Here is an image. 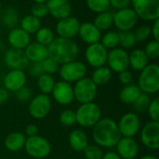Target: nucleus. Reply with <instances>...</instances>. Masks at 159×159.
<instances>
[{"instance_id": "obj_1", "label": "nucleus", "mask_w": 159, "mask_h": 159, "mask_svg": "<svg viewBox=\"0 0 159 159\" xmlns=\"http://www.w3.org/2000/svg\"><path fill=\"white\" fill-rule=\"evenodd\" d=\"M121 137L117 123L112 118H101L100 121L92 127V139L95 144L100 147H116Z\"/></svg>"}, {"instance_id": "obj_2", "label": "nucleus", "mask_w": 159, "mask_h": 159, "mask_svg": "<svg viewBox=\"0 0 159 159\" xmlns=\"http://www.w3.org/2000/svg\"><path fill=\"white\" fill-rule=\"evenodd\" d=\"M48 57L57 61L60 65L77 60L79 56V47L74 39L55 37L48 47Z\"/></svg>"}, {"instance_id": "obj_3", "label": "nucleus", "mask_w": 159, "mask_h": 159, "mask_svg": "<svg viewBox=\"0 0 159 159\" xmlns=\"http://www.w3.org/2000/svg\"><path fill=\"white\" fill-rule=\"evenodd\" d=\"M137 86L142 92L148 95L158 92L159 66L157 63H148V65L140 72Z\"/></svg>"}, {"instance_id": "obj_4", "label": "nucleus", "mask_w": 159, "mask_h": 159, "mask_svg": "<svg viewBox=\"0 0 159 159\" xmlns=\"http://www.w3.org/2000/svg\"><path fill=\"white\" fill-rule=\"evenodd\" d=\"M76 123L83 128L94 127L102 118L101 107L94 102L82 103L75 112Z\"/></svg>"}, {"instance_id": "obj_5", "label": "nucleus", "mask_w": 159, "mask_h": 159, "mask_svg": "<svg viewBox=\"0 0 159 159\" xmlns=\"http://www.w3.org/2000/svg\"><path fill=\"white\" fill-rule=\"evenodd\" d=\"M130 6L141 20L154 21L159 19V0H130Z\"/></svg>"}, {"instance_id": "obj_6", "label": "nucleus", "mask_w": 159, "mask_h": 159, "mask_svg": "<svg viewBox=\"0 0 159 159\" xmlns=\"http://www.w3.org/2000/svg\"><path fill=\"white\" fill-rule=\"evenodd\" d=\"M58 73L62 81L71 84L84 78L87 75L88 68L84 62L75 60L60 65Z\"/></svg>"}, {"instance_id": "obj_7", "label": "nucleus", "mask_w": 159, "mask_h": 159, "mask_svg": "<svg viewBox=\"0 0 159 159\" xmlns=\"http://www.w3.org/2000/svg\"><path fill=\"white\" fill-rule=\"evenodd\" d=\"M23 148L31 157L35 159L46 158L51 153V145L49 142L39 135L27 137Z\"/></svg>"}, {"instance_id": "obj_8", "label": "nucleus", "mask_w": 159, "mask_h": 159, "mask_svg": "<svg viewBox=\"0 0 159 159\" xmlns=\"http://www.w3.org/2000/svg\"><path fill=\"white\" fill-rule=\"evenodd\" d=\"M73 89L75 100L81 104L93 102L98 93V87L94 84L90 77L87 76L75 82Z\"/></svg>"}, {"instance_id": "obj_9", "label": "nucleus", "mask_w": 159, "mask_h": 159, "mask_svg": "<svg viewBox=\"0 0 159 159\" xmlns=\"http://www.w3.org/2000/svg\"><path fill=\"white\" fill-rule=\"evenodd\" d=\"M139 18L137 14L131 7L123 8L120 10H116L114 13L113 25L119 31H132L137 27L139 22Z\"/></svg>"}, {"instance_id": "obj_10", "label": "nucleus", "mask_w": 159, "mask_h": 159, "mask_svg": "<svg viewBox=\"0 0 159 159\" xmlns=\"http://www.w3.org/2000/svg\"><path fill=\"white\" fill-rule=\"evenodd\" d=\"M119 132L122 137L133 138L141 130V119L136 113H126L123 115L119 121L116 122Z\"/></svg>"}, {"instance_id": "obj_11", "label": "nucleus", "mask_w": 159, "mask_h": 159, "mask_svg": "<svg viewBox=\"0 0 159 159\" xmlns=\"http://www.w3.org/2000/svg\"><path fill=\"white\" fill-rule=\"evenodd\" d=\"M51 110V100L48 95L37 94L30 100L28 111L34 119H43L48 116Z\"/></svg>"}, {"instance_id": "obj_12", "label": "nucleus", "mask_w": 159, "mask_h": 159, "mask_svg": "<svg viewBox=\"0 0 159 159\" xmlns=\"http://www.w3.org/2000/svg\"><path fill=\"white\" fill-rule=\"evenodd\" d=\"M106 64L112 72L117 74L128 70L129 67V52L126 49L118 47L108 50Z\"/></svg>"}, {"instance_id": "obj_13", "label": "nucleus", "mask_w": 159, "mask_h": 159, "mask_svg": "<svg viewBox=\"0 0 159 159\" xmlns=\"http://www.w3.org/2000/svg\"><path fill=\"white\" fill-rule=\"evenodd\" d=\"M108 49L105 48L101 42L88 45L85 50V59L88 64L93 68L106 65Z\"/></svg>"}, {"instance_id": "obj_14", "label": "nucleus", "mask_w": 159, "mask_h": 159, "mask_svg": "<svg viewBox=\"0 0 159 159\" xmlns=\"http://www.w3.org/2000/svg\"><path fill=\"white\" fill-rule=\"evenodd\" d=\"M142 143L148 149L157 151L159 148V122L151 121L140 130Z\"/></svg>"}, {"instance_id": "obj_15", "label": "nucleus", "mask_w": 159, "mask_h": 159, "mask_svg": "<svg viewBox=\"0 0 159 159\" xmlns=\"http://www.w3.org/2000/svg\"><path fill=\"white\" fill-rule=\"evenodd\" d=\"M80 27V21L74 16H68L57 21L55 31L59 37L74 39L77 36Z\"/></svg>"}, {"instance_id": "obj_16", "label": "nucleus", "mask_w": 159, "mask_h": 159, "mask_svg": "<svg viewBox=\"0 0 159 159\" xmlns=\"http://www.w3.org/2000/svg\"><path fill=\"white\" fill-rule=\"evenodd\" d=\"M4 63L10 70H22L24 71L30 62L26 58L24 51L10 48L4 54Z\"/></svg>"}, {"instance_id": "obj_17", "label": "nucleus", "mask_w": 159, "mask_h": 159, "mask_svg": "<svg viewBox=\"0 0 159 159\" xmlns=\"http://www.w3.org/2000/svg\"><path fill=\"white\" fill-rule=\"evenodd\" d=\"M51 94L56 102L64 106L71 104L75 100L73 86L62 80L55 82Z\"/></svg>"}, {"instance_id": "obj_18", "label": "nucleus", "mask_w": 159, "mask_h": 159, "mask_svg": "<svg viewBox=\"0 0 159 159\" xmlns=\"http://www.w3.org/2000/svg\"><path fill=\"white\" fill-rule=\"evenodd\" d=\"M27 75L22 70H10L4 77V88L8 92H16L26 86Z\"/></svg>"}, {"instance_id": "obj_19", "label": "nucleus", "mask_w": 159, "mask_h": 159, "mask_svg": "<svg viewBox=\"0 0 159 159\" xmlns=\"http://www.w3.org/2000/svg\"><path fill=\"white\" fill-rule=\"evenodd\" d=\"M116 147L121 159H135L139 154V145L133 138L121 137Z\"/></svg>"}, {"instance_id": "obj_20", "label": "nucleus", "mask_w": 159, "mask_h": 159, "mask_svg": "<svg viewBox=\"0 0 159 159\" xmlns=\"http://www.w3.org/2000/svg\"><path fill=\"white\" fill-rule=\"evenodd\" d=\"M46 5L48 14L58 20L71 15L72 6L69 0H48Z\"/></svg>"}, {"instance_id": "obj_21", "label": "nucleus", "mask_w": 159, "mask_h": 159, "mask_svg": "<svg viewBox=\"0 0 159 159\" xmlns=\"http://www.w3.org/2000/svg\"><path fill=\"white\" fill-rule=\"evenodd\" d=\"M77 35L79 36L82 42L87 45H91L100 42L102 34V32L93 24V22L86 21L80 23Z\"/></svg>"}, {"instance_id": "obj_22", "label": "nucleus", "mask_w": 159, "mask_h": 159, "mask_svg": "<svg viewBox=\"0 0 159 159\" xmlns=\"http://www.w3.org/2000/svg\"><path fill=\"white\" fill-rule=\"evenodd\" d=\"M7 42L12 48L23 50L31 43V35L20 27L11 29L7 34Z\"/></svg>"}, {"instance_id": "obj_23", "label": "nucleus", "mask_w": 159, "mask_h": 159, "mask_svg": "<svg viewBox=\"0 0 159 159\" xmlns=\"http://www.w3.org/2000/svg\"><path fill=\"white\" fill-rule=\"evenodd\" d=\"M23 51L29 62H41L48 57V47L37 42H31Z\"/></svg>"}, {"instance_id": "obj_24", "label": "nucleus", "mask_w": 159, "mask_h": 159, "mask_svg": "<svg viewBox=\"0 0 159 159\" xmlns=\"http://www.w3.org/2000/svg\"><path fill=\"white\" fill-rule=\"evenodd\" d=\"M68 143L75 152H83L89 144V138L82 129H74L69 134Z\"/></svg>"}, {"instance_id": "obj_25", "label": "nucleus", "mask_w": 159, "mask_h": 159, "mask_svg": "<svg viewBox=\"0 0 159 159\" xmlns=\"http://www.w3.org/2000/svg\"><path fill=\"white\" fill-rule=\"evenodd\" d=\"M129 67L132 70L136 72H141L148 65L149 59L145 55L143 49L135 48L130 53H129Z\"/></svg>"}, {"instance_id": "obj_26", "label": "nucleus", "mask_w": 159, "mask_h": 159, "mask_svg": "<svg viewBox=\"0 0 159 159\" xmlns=\"http://www.w3.org/2000/svg\"><path fill=\"white\" fill-rule=\"evenodd\" d=\"M142 91L135 84H129L125 86L119 92V100L125 104H133Z\"/></svg>"}, {"instance_id": "obj_27", "label": "nucleus", "mask_w": 159, "mask_h": 159, "mask_svg": "<svg viewBox=\"0 0 159 159\" xmlns=\"http://www.w3.org/2000/svg\"><path fill=\"white\" fill-rule=\"evenodd\" d=\"M26 137L21 132H12L5 140V146L10 152H18L24 147Z\"/></svg>"}, {"instance_id": "obj_28", "label": "nucleus", "mask_w": 159, "mask_h": 159, "mask_svg": "<svg viewBox=\"0 0 159 159\" xmlns=\"http://www.w3.org/2000/svg\"><path fill=\"white\" fill-rule=\"evenodd\" d=\"M1 20L3 24L8 28L13 29L17 27V24L20 22V13L17 8L14 7H7L1 12Z\"/></svg>"}, {"instance_id": "obj_29", "label": "nucleus", "mask_w": 159, "mask_h": 159, "mask_svg": "<svg viewBox=\"0 0 159 159\" xmlns=\"http://www.w3.org/2000/svg\"><path fill=\"white\" fill-rule=\"evenodd\" d=\"M112 75L113 72L110 70V68L106 65H103L98 68H94L90 78L94 82V84L99 87L107 84L111 80Z\"/></svg>"}, {"instance_id": "obj_30", "label": "nucleus", "mask_w": 159, "mask_h": 159, "mask_svg": "<svg viewBox=\"0 0 159 159\" xmlns=\"http://www.w3.org/2000/svg\"><path fill=\"white\" fill-rule=\"evenodd\" d=\"M41 27H42L41 20L31 14L24 16L20 20V28H21L24 32H26L30 35L35 34Z\"/></svg>"}, {"instance_id": "obj_31", "label": "nucleus", "mask_w": 159, "mask_h": 159, "mask_svg": "<svg viewBox=\"0 0 159 159\" xmlns=\"http://www.w3.org/2000/svg\"><path fill=\"white\" fill-rule=\"evenodd\" d=\"M114 13L107 10L96 15L93 20V24L101 31H108L113 26Z\"/></svg>"}, {"instance_id": "obj_32", "label": "nucleus", "mask_w": 159, "mask_h": 159, "mask_svg": "<svg viewBox=\"0 0 159 159\" xmlns=\"http://www.w3.org/2000/svg\"><path fill=\"white\" fill-rule=\"evenodd\" d=\"M37 88L42 94L49 95L52 92V89L55 85V79L53 75L48 74H43L41 75L36 81Z\"/></svg>"}, {"instance_id": "obj_33", "label": "nucleus", "mask_w": 159, "mask_h": 159, "mask_svg": "<svg viewBox=\"0 0 159 159\" xmlns=\"http://www.w3.org/2000/svg\"><path fill=\"white\" fill-rule=\"evenodd\" d=\"M34 34H35V42L46 47H48L56 37L54 31L48 26H42Z\"/></svg>"}, {"instance_id": "obj_34", "label": "nucleus", "mask_w": 159, "mask_h": 159, "mask_svg": "<svg viewBox=\"0 0 159 159\" xmlns=\"http://www.w3.org/2000/svg\"><path fill=\"white\" fill-rule=\"evenodd\" d=\"M100 42L108 50L117 48L119 46L118 32L114 31V30H108L104 34L102 35Z\"/></svg>"}, {"instance_id": "obj_35", "label": "nucleus", "mask_w": 159, "mask_h": 159, "mask_svg": "<svg viewBox=\"0 0 159 159\" xmlns=\"http://www.w3.org/2000/svg\"><path fill=\"white\" fill-rule=\"evenodd\" d=\"M119 46L124 49H129L135 47L137 41L135 39L133 31H122L118 32Z\"/></svg>"}, {"instance_id": "obj_36", "label": "nucleus", "mask_w": 159, "mask_h": 159, "mask_svg": "<svg viewBox=\"0 0 159 159\" xmlns=\"http://www.w3.org/2000/svg\"><path fill=\"white\" fill-rule=\"evenodd\" d=\"M86 5L90 11L99 14L109 10L110 0H86Z\"/></svg>"}, {"instance_id": "obj_37", "label": "nucleus", "mask_w": 159, "mask_h": 159, "mask_svg": "<svg viewBox=\"0 0 159 159\" xmlns=\"http://www.w3.org/2000/svg\"><path fill=\"white\" fill-rule=\"evenodd\" d=\"M59 121L61 125L65 127H72L76 124V116L75 112L72 109L63 110L59 116Z\"/></svg>"}, {"instance_id": "obj_38", "label": "nucleus", "mask_w": 159, "mask_h": 159, "mask_svg": "<svg viewBox=\"0 0 159 159\" xmlns=\"http://www.w3.org/2000/svg\"><path fill=\"white\" fill-rule=\"evenodd\" d=\"M133 34L137 42H144L151 37V26L148 24H142L135 27Z\"/></svg>"}, {"instance_id": "obj_39", "label": "nucleus", "mask_w": 159, "mask_h": 159, "mask_svg": "<svg viewBox=\"0 0 159 159\" xmlns=\"http://www.w3.org/2000/svg\"><path fill=\"white\" fill-rule=\"evenodd\" d=\"M145 55L149 60H157L159 57V41L152 39L144 47Z\"/></svg>"}, {"instance_id": "obj_40", "label": "nucleus", "mask_w": 159, "mask_h": 159, "mask_svg": "<svg viewBox=\"0 0 159 159\" xmlns=\"http://www.w3.org/2000/svg\"><path fill=\"white\" fill-rule=\"evenodd\" d=\"M150 102H151L150 95L142 92L141 95L138 97V99L135 101V102L132 105L134 107V110L137 113H143L147 110V107H148Z\"/></svg>"}, {"instance_id": "obj_41", "label": "nucleus", "mask_w": 159, "mask_h": 159, "mask_svg": "<svg viewBox=\"0 0 159 159\" xmlns=\"http://www.w3.org/2000/svg\"><path fill=\"white\" fill-rule=\"evenodd\" d=\"M84 156L86 159H102L103 153L102 147L97 144H88V146L84 149Z\"/></svg>"}, {"instance_id": "obj_42", "label": "nucleus", "mask_w": 159, "mask_h": 159, "mask_svg": "<svg viewBox=\"0 0 159 159\" xmlns=\"http://www.w3.org/2000/svg\"><path fill=\"white\" fill-rule=\"evenodd\" d=\"M41 63H42L43 71L45 74L53 75L54 74L59 72L60 64L57 61H55L53 59H51L50 57L46 58L43 61H41Z\"/></svg>"}, {"instance_id": "obj_43", "label": "nucleus", "mask_w": 159, "mask_h": 159, "mask_svg": "<svg viewBox=\"0 0 159 159\" xmlns=\"http://www.w3.org/2000/svg\"><path fill=\"white\" fill-rule=\"evenodd\" d=\"M147 113L149 117L152 119V121L159 122V99L155 98L151 100L148 107H147Z\"/></svg>"}, {"instance_id": "obj_44", "label": "nucleus", "mask_w": 159, "mask_h": 159, "mask_svg": "<svg viewBox=\"0 0 159 159\" xmlns=\"http://www.w3.org/2000/svg\"><path fill=\"white\" fill-rule=\"evenodd\" d=\"M31 15H33L40 20L42 18H45L47 15H48L46 3H34L31 7Z\"/></svg>"}, {"instance_id": "obj_45", "label": "nucleus", "mask_w": 159, "mask_h": 159, "mask_svg": "<svg viewBox=\"0 0 159 159\" xmlns=\"http://www.w3.org/2000/svg\"><path fill=\"white\" fill-rule=\"evenodd\" d=\"M15 96L18 101H20L21 102H25L32 99L33 92L30 88H28L27 86H24L23 88L20 89L18 91L15 92Z\"/></svg>"}, {"instance_id": "obj_46", "label": "nucleus", "mask_w": 159, "mask_h": 159, "mask_svg": "<svg viewBox=\"0 0 159 159\" xmlns=\"http://www.w3.org/2000/svg\"><path fill=\"white\" fill-rule=\"evenodd\" d=\"M43 74H45V73L43 71L41 62H32V64L29 65V75L31 76L38 78Z\"/></svg>"}, {"instance_id": "obj_47", "label": "nucleus", "mask_w": 159, "mask_h": 159, "mask_svg": "<svg viewBox=\"0 0 159 159\" xmlns=\"http://www.w3.org/2000/svg\"><path fill=\"white\" fill-rule=\"evenodd\" d=\"M132 79H133L132 74L129 70H125V71H123V72L118 74V80L124 86L131 84L132 83Z\"/></svg>"}, {"instance_id": "obj_48", "label": "nucleus", "mask_w": 159, "mask_h": 159, "mask_svg": "<svg viewBox=\"0 0 159 159\" xmlns=\"http://www.w3.org/2000/svg\"><path fill=\"white\" fill-rule=\"evenodd\" d=\"M129 6L130 0H110V7H113L116 11L129 7Z\"/></svg>"}, {"instance_id": "obj_49", "label": "nucleus", "mask_w": 159, "mask_h": 159, "mask_svg": "<svg viewBox=\"0 0 159 159\" xmlns=\"http://www.w3.org/2000/svg\"><path fill=\"white\" fill-rule=\"evenodd\" d=\"M151 36L153 39L159 41V19L153 21L151 26Z\"/></svg>"}, {"instance_id": "obj_50", "label": "nucleus", "mask_w": 159, "mask_h": 159, "mask_svg": "<svg viewBox=\"0 0 159 159\" xmlns=\"http://www.w3.org/2000/svg\"><path fill=\"white\" fill-rule=\"evenodd\" d=\"M38 133V128L36 127V125L34 124H29L26 126L25 128V134L27 135V137H33L37 135Z\"/></svg>"}, {"instance_id": "obj_51", "label": "nucleus", "mask_w": 159, "mask_h": 159, "mask_svg": "<svg viewBox=\"0 0 159 159\" xmlns=\"http://www.w3.org/2000/svg\"><path fill=\"white\" fill-rule=\"evenodd\" d=\"M9 92L5 88H0V104L6 102L8 100Z\"/></svg>"}, {"instance_id": "obj_52", "label": "nucleus", "mask_w": 159, "mask_h": 159, "mask_svg": "<svg viewBox=\"0 0 159 159\" xmlns=\"http://www.w3.org/2000/svg\"><path fill=\"white\" fill-rule=\"evenodd\" d=\"M102 159H121L119 157V156L115 153V152H107L106 154H103Z\"/></svg>"}, {"instance_id": "obj_53", "label": "nucleus", "mask_w": 159, "mask_h": 159, "mask_svg": "<svg viewBox=\"0 0 159 159\" xmlns=\"http://www.w3.org/2000/svg\"><path fill=\"white\" fill-rule=\"evenodd\" d=\"M140 159H158L157 157L155 156H151V155H146V156H143Z\"/></svg>"}, {"instance_id": "obj_54", "label": "nucleus", "mask_w": 159, "mask_h": 159, "mask_svg": "<svg viewBox=\"0 0 159 159\" xmlns=\"http://www.w3.org/2000/svg\"><path fill=\"white\" fill-rule=\"evenodd\" d=\"M34 3H47L48 0H33Z\"/></svg>"}, {"instance_id": "obj_55", "label": "nucleus", "mask_w": 159, "mask_h": 159, "mask_svg": "<svg viewBox=\"0 0 159 159\" xmlns=\"http://www.w3.org/2000/svg\"><path fill=\"white\" fill-rule=\"evenodd\" d=\"M1 12H2V7H1V3H0V15H1Z\"/></svg>"}, {"instance_id": "obj_56", "label": "nucleus", "mask_w": 159, "mask_h": 159, "mask_svg": "<svg viewBox=\"0 0 159 159\" xmlns=\"http://www.w3.org/2000/svg\"><path fill=\"white\" fill-rule=\"evenodd\" d=\"M1 32H2V29H1V26H0V35H1Z\"/></svg>"}]
</instances>
